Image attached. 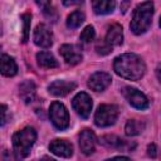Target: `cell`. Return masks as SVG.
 <instances>
[{
	"instance_id": "9c48e42d",
	"label": "cell",
	"mask_w": 161,
	"mask_h": 161,
	"mask_svg": "<svg viewBox=\"0 0 161 161\" xmlns=\"http://www.w3.org/2000/svg\"><path fill=\"white\" fill-rule=\"evenodd\" d=\"M111 75L104 72H96L88 79V87L94 92H102L111 84Z\"/></svg>"
},
{
	"instance_id": "7402d4cb",
	"label": "cell",
	"mask_w": 161,
	"mask_h": 161,
	"mask_svg": "<svg viewBox=\"0 0 161 161\" xmlns=\"http://www.w3.org/2000/svg\"><path fill=\"white\" fill-rule=\"evenodd\" d=\"M36 5L42 9L43 14L47 16V18H52L53 15H55V10L53 9L52 4H50V0H35Z\"/></svg>"
},
{
	"instance_id": "ffe728a7",
	"label": "cell",
	"mask_w": 161,
	"mask_h": 161,
	"mask_svg": "<svg viewBox=\"0 0 161 161\" xmlns=\"http://www.w3.org/2000/svg\"><path fill=\"white\" fill-rule=\"evenodd\" d=\"M143 130H145V123L138 119H130L125 126V132L127 136H136L141 133Z\"/></svg>"
},
{
	"instance_id": "277c9868",
	"label": "cell",
	"mask_w": 161,
	"mask_h": 161,
	"mask_svg": "<svg viewBox=\"0 0 161 161\" xmlns=\"http://www.w3.org/2000/svg\"><path fill=\"white\" fill-rule=\"evenodd\" d=\"M118 117V107L114 104H101L94 114V123L98 127L112 126Z\"/></svg>"
},
{
	"instance_id": "3957f363",
	"label": "cell",
	"mask_w": 161,
	"mask_h": 161,
	"mask_svg": "<svg viewBox=\"0 0 161 161\" xmlns=\"http://www.w3.org/2000/svg\"><path fill=\"white\" fill-rule=\"evenodd\" d=\"M36 140V132L31 127H25L13 136V147L18 158L26 157Z\"/></svg>"
},
{
	"instance_id": "8992f818",
	"label": "cell",
	"mask_w": 161,
	"mask_h": 161,
	"mask_svg": "<svg viewBox=\"0 0 161 161\" xmlns=\"http://www.w3.org/2000/svg\"><path fill=\"white\" fill-rule=\"evenodd\" d=\"M122 93H123L125 98L128 101V103L137 109H146L150 104L147 97L141 91H138L133 87H128V86L125 87L122 89Z\"/></svg>"
},
{
	"instance_id": "603a6c76",
	"label": "cell",
	"mask_w": 161,
	"mask_h": 161,
	"mask_svg": "<svg viewBox=\"0 0 161 161\" xmlns=\"http://www.w3.org/2000/svg\"><path fill=\"white\" fill-rule=\"evenodd\" d=\"M94 35H96V33H94V28H93L92 25H88V26H86V28L82 30L79 39H80L82 43L87 44V43H91V42L94 39Z\"/></svg>"
},
{
	"instance_id": "cb8c5ba5",
	"label": "cell",
	"mask_w": 161,
	"mask_h": 161,
	"mask_svg": "<svg viewBox=\"0 0 161 161\" xmlns=\"http://www.w3.org/2000/svg\"><path fill=\"white\" fill-rule=\"evenodd\" d=\"M21 19H23V42L26 43L28 38H29V30H30V19H31V15L25 13L21 15Z\"/></svg>"
},
{
	"instance_id": "4316f807",
	"label": "cell",
	"mask_w": 161,
	"mask_h": 161,
	"mask_svg": "<svg viewBox=\"0 0 161 161\" xmlns=\"http://www.w3.org/2000/svg\"><path fill=\"white\" fill-rule=\"evenodd\" d=\"M83 0H62V3L65 5V6H70V5H77V4H80Z\"/></svg>"
},
{
	"instance_id": "ac0fdd59",
	"label": "cell",
	"mask_w": 161,
	"mask_h": 161,
	"mask_svg": "<svg viewBox=\"0 0 161 161\" xmlns=\"http://www.w3.org/2000/svg\"><path fill=\"white\" fill-rule=\"evenodd\" d=\"M36 60H38L39 67L45 68V69H52V68H57L58 67L57 59L49 52H39L36 54Z\"/></svg>"
},
{
	"instance_id": "4fadbf2b",
	"label": "cell",
	"mask_w": 161,
	"mask_h": 161,
	"mask_svg": "<svg viewBox=\"0 0 161 161\" xmlns=\"http://www.w3.org/2000/svg\"><path fill=\"white\" fill-rule=\"evenodd\" d=\"M49 150L59 157H70L73 155V147L64 140H54L49 145Z\"/></svg>"
},
{
	"instance_id": "8fae6325",
	"label": "cell",
	"mask_w": 161,
	"mask_h": 161,
	"mask_svg": "<svg viewBox=\"0 0 161 161\" xmlns=\"http://www.w3.org/2000/svg\"><path fill=\"white\" fill-rule=\"evenodd\" d=\"M74 89H75V83L67 82V80H55V82L50 83L48 87L49 93L55 97H64Z\"/></svg>"
},
{
	"instance_id": "f1b7e54d",
	"label": "cell",
	"mask_w": 161,
	"mask_h": 161,
	"mask_svg": "<svg viewBox=\"0 0 161 161\" xmlns=\"http://www.w3.org/2000/svg\"><path fill=\"white\" fill-rule=\"evenodd\" d=\"M130 4H131V1H130V0H123V4L121 5V10H122V13H126V11H127V9H128Z\"/></svg>"
},
{
	"instance_id": "7c38bea8",
	"label": "cell",
	"mask_w": 161,
	"mask_h": 161,
	"mask_svg": "<svg viewBox=\"0 0 161 161\" xmlns=\"http://www.w3.org/2000/svg\"><path fill=\"white\" fill-rule=\"evenodd\" d=\"M96 136L91 130H83L79 135V147L84 155H91L94 151Z\"/></svg>"
},
{
	"instance_id": "5b68a950",
	"label": "cell",
	"mask_w": 161,
	"mask_h": 161,
	"mask_svg": "<svg viewBox=\"0 0 161 161\" xmlns=\"http://www.w3.org/2000/svg\"><path fill=\"white\" fill-rule=\"evenodd\" d=\"M49 117L57 130H65L69 126V114L67 108L60 102H53L49 108Z\"/></svg>"
},
{
	"instance_id": "6da1fadb",
	"label": "cell",
	"mask_w": 161,
	"mask_h": 161,
	"mask_svg": "<svg viewBox=\"0 0 161 161\" xmlns=\"http://www.w3.org/2000/svg\"><path fill=\"white\" fill-rule=\"evenodd\" d=\"M114 72L122 78L130 80H137L143 77L146 72L145 62L133 53H126L118 55L113 62Z\"/></svg>"
},
{
	"instance_id": "44dd1931",
	"label": "cell",
	"mask_w": 161,
	"mask_h": 161,
	"mask_svg": "<svg viewBox=\"0 0 161 161\" xmlns=\"http://www.w3.org/2000/svg\"><path fill=\"white\" fill-rule=\"evenodd\" d=\"M83 21H84V14L80 11H73L67 19V26L70 29H75L80 26Z\"/></svg>"
},
{
	"instance_id": "30bf717a",
	"label": "cell",
	"mask_w": 161,
	"mask_h": 161,
	"mask_svg": "<svg viewBox=\"0 0 161 161\" xmlns=\"http://www.w3.org/2000/svg\"><path fill=\"white\" fill-rule=\"evenodd\" d=\"M60 55L63 57V59L65 60V63L70 64V65H75L79 62H82V53L79 50L78 47L75 45H70V44H64L60 47L59 49Z\"/></svg>"
},
{
	"instance_id": "9a60e30c",
	"label": "cell",
	"mask_w": 161,
	"mask_h": 161,
	"mask_svg": "<svg viewBox=\"0 0 161 161\" xmlns=\"http://www.w3.org/2000/svg\"><path fill=\"white\" fill-rule=\"evenodd\" d=\"M35 84L31 80H25L19 86V96L25 103H30L35 98Z\"/></svg>"
},
{
	"instance_id": "7a4b0ae2",
	"label": "cell",
	"mask_w": 161,
	"mask_h": 161,
	"mask_svg": "<svg viewBox=\"0 0 161 161\" xmlns=\"http://www.w3.org/2000/svg\"><path fill=\"white\" fill-rule=\"evenodd\" d=\"M152 15H153L152 1H145L140 4L133 11V16L131 20V30L137 35L143 34L146 30H148L151 25Z\"/></svg>"
},
{
	"instance_id": "83f0119b",
	"label": "cell",
	"mask_w": 161,
	"mask_h": 161,
	"mask_svg": "<svg viewBox=\"0 0 161 161\" xmlns=\"http://www.w3.org/2000/svg\"><path fill=\"white\" fill-rule=\"evenodd\" d=\"M1 109H3V111H1V112H3V119H1V125L4 126V125L6 123V112H8L6 106H4V104H3V106H1Z\"/></svg>"
},
{
	"instance_id": "e0dca14e",
	"label": "cell",
	"mask_w": 161,
	"mask_h": 161,
	"mask_svg": "<svg viewBox=\"0 0 161 161\" xmlns=\"http://www.w3.org/2000/svg\"><path fill=\"white\" fill-rule=\"evenodd\" d=\"M18 72V65L10 55L3 54L1 55V73L5 77H13Z\"/></svg>"
},
{
	"instance_id": "d6986e66",
	"label": "cell",
	"mask_w": 161,
	"mask_h": 161,
	"mask_svg": "<svg viewBox=\"0 0 161 161\" xmlns=\"http://www.w3.org/2000/svg\"><path fill=\"white\" fill-rule=\"evenodd\" d=\"M101 143L107 146V147H113V148H125L127 147L128 150L131 148V145H127L125 140H121L119 137L114 135H107L101 138Z\"/></svg>"
},
{
	"instance_id": "484cf974",
	"label": "cell",
	"mask_w": 161,
	"mask_h": 161,
	"mask_svg": "<svg viewBox=\"0 0 161 161\" xmlns=\"http://www.w3.org/2000/svg\"><path fill=\"white\" fill-rule=\"evenodd\" d=\"M147 153H148V156L152 157V158H155V157L157 156V148H156V146H155L153 143L148 145V147H147Z\"/></svg>"
},
{
	"instance_id": "4dcf8cb0",
	"label": "cell",
	"mask_w": 161,
	"mask_h": 161,
	"mask_svg": "<svg viewBox=\"0 0 161 161\" xmlns=\"http://www.w3.org/2000/svg\"><path fill=\"white\" fill-rule=\"evenodd\" d=\"M160 26H161V19H160Z\"/></svg>"
},
{
	"instance_id": "5bb4252c",
	"label": "cell",
	"mask_w": 161,
	"mask_h": 161,
	"mask_svg": "<svg viewBox=\"0 0 161 161\" xmlns=\"http://www.w3.org/2000/svg\"><path fill=\"white\" fill-rule=\"evenodd\" d=\"M108 44H111L112 47H117L121 45L123 42V31H122V26L119 24H112L111 26H108L107 29V34H106V39H104Z\"/></svg>"
},
{
	"instance_id": "52a82bcc",
	"label": "cell",
	"mask_w": 161,
	"mask_h": 161,
	"mask_svg": "<svg viewBox=\"0 0 161 161\" xmlns=\"http://www.w3.org/2000/svg\"><path fill=\"white\" fill-rule=\"evenodd\" d=\"M72 106L74 108V111L78 113V116H80L82 118H88L92 111V98L86 93V92H79L78 94H75V97L72 101Z\"/></svg>"
},
{
	"instance_id": "d4e9b609",
	"label": "cell",
	"mask_w": 161,
	"mask_h": 161,
	"mask_svg": "<svg viewBox=\"0 0 161 161\" xmlns=\"http://www.w3.org/2000/svg\"><path fill=\"white\" fill-rule=\"evenodd\" d=\"M112 45L111 44H108L106 40H102V42H98L97 44H96V50H97V53L98 54H101V55H107V54H109L111 52H112Z\"/></svg>"
},
{
	"instance_id": "f546056e",
	"label": "cell",
	"mask_w": 161,
	"mask_h": 161,
	"mask_svg": "<svg viewBox=\"0 0 161 161\" xmlns=\"http://www.w3.org/2000/svg\"><path fill=\"white\" fill-rule=\"evenodd\" d=\"M156 77H157V79L161 82V63L156 67Z\"/></svg>"
},
{
	"instance_id": "ba28073f",
	"label": "cell",
	"mask_w": 161,
	"mask_h": 161,
	"mask_svg": "<svg viewBox=\"0 0 161 161\" xmlns=\"http://www.w3.org/2000/svg\"><path fill=\"white\" fill-rule=\"evenodd\" d=\"M34 43L40 48H49L53 44V34L45 24H39L35 28Z\"/></svg>"
},
{
	"instance_id": "2e32d148",
	"label": "cell",
	"mask_w": 161,
	"mask_h": 161,
	"mask_svg": "<svg viewBox=\"0 0 161 161\" xmlns=\"http://www.w3.org/2000/svg\"><path fill=\"white\" fill-rule=\"evenodd\" d=\"M116 0H92V9L98 15H106L113 11Z\"/></svg>"
}]
</instances>
